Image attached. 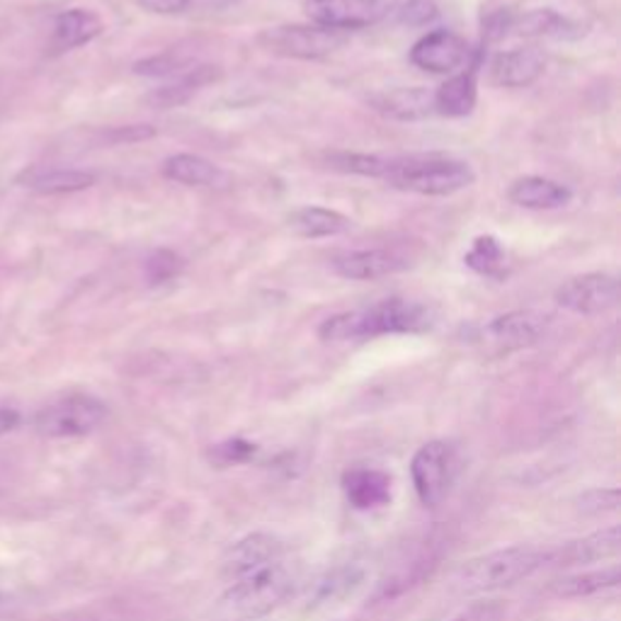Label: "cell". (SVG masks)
I'll list each match as a JSON object with an SVG mask.
<instances>
[{
    "label": "cell",
    "instance_id": "obj_1",
    "mask_svg": "<svg viewBox=\"0 0 621 621\" xmlns=\"http://www.w3.org/2000/svg\"><path fill=\"white\" fill-rule=\"evenodd\" d=\"M224 581L214 621H256L297 593L301 568L277 536L250 534L226 554Z\"/></svg>",
    "mask_w": 621,
    "mask_h": 621
},
{
    "label": "cell",
    "instance_id": "obj_2",
    "mask_svg": "<svg viewBox=\"0 0 621 621\" xmlns=\"http://www.w3.org/2000/svg\"><path fill=\"white\" fill-rule=\"evenodd\" d=\"M430 325H433V313L423 303L392 297L374 307L331 315L321 323L319 335L325 343H347L394 333H423Z\"/></svg>",
    "mask_w": 621,
    "mask_h": 621
},
{
    "label": "cell",
    "instance_id": "obj_3",
    "mask_svg": "<svg viewBox=\"0 0 621 621\" xmlns=\"http://www.w3.org/2000/svg\"><path fill=\"white\" fill-rule=\"evenodd\" d=\"M551 563L554 551L549 549L510 546V549H498L467 561L455 575V587L467 595L496 593L502 591V587H512L520 581H527L536 571H542V568Z\"/></svg>",
    "mask_w": 621,
    "mask_h": 621
},
{
    "label": "cell",
    "instance_id": "obj_4",
    "mask_svg": "<svg viewBox=\"0 0 621 621\" xmlns=\"http://www.w3.org/2000/svg\"><path fill=\"white\" fill-rule=\"evenodd\" d=\"M382 181L396 189H403V192L447 197L471 187L476 175H473L467 161L442 153H430L386 158Z\"/></svg>",
    "mask_w": 621,
    "mask_h": 621
},
{
    "label": "cell",
    "instance_id": "obj_5",
    "mask_svg": "<svg viewBox=\"0 0 621 621\" xmlns=\"http://www.w3.org/2000/svg\"><path fill=\"white\" fill-rule=\"evenodd\" d=\"M108 418V406L88 394L63 396L59 401L41 408L35 420L39 435L51 439L83 437L98 430Z\"/></svg>",
    "mask_w": 621,
    "mask_h": 621
},
{
    "label": "cell",
    "instance_id": "obj_6",
    "mask_svg": "<svg viewBox=\"0 0 621 621\" xmlns=\"http://www.w3.org/2000/svg\"><path fill=\"white\" fill-rule=\"evenodd\" d=\"M410 476L418 498L423 505L435 508L447 498L459 476V451L445 439H433L420 447L410 464Z\"/></svg>",
    "mask_w": 621,
    "mask_h": 621
},
{
    "label": "cell",
    "instance_id": "obj_7",
    "mask_svg": "<svg viewBox=\"0 0 621 621\" xmlns=\"http://www.w3.org/2000/svg\"><path fill=\"white\" fill-rule=\"evenodd\" d=\"M258 45L270 54L315 61L331 57L335 49L343 47L340 32L323 29L319 25H280L262 29Z\"/></svg>",
    "mask_w": 621,
    "mask_h": 621
},
{
    "label": "cell",
    "instance_id": "obj_8",
    "mask_svg": "<svg viewBox=\"0 0 621 621\" xmlns=\"http://www.w3.org/2000/svg\"><path fill=\"white\" fill-rule=\"evenodd\" d=\"M556 303L577 315H599L619 303V280L607 272H587L556 289Z\"/></svg>",
    "mask_w": 621,
    "mask_h": 621
},
{
    "label": "cell",
    "instance_id": "obj_9",
    "mask_svg": "<svg viewBox=\"0 0 621 621\" xmlns=\"http://www.w3.org/2000/svg\"><path fill=\"white\" fill-rule=\"evenodd\" d=\"M307 15L323 29L345 32L376 25L386 8L382 0H307Z\"/></svg>",
    "mask_w": 621,
    "mask_h": 621
},
{
    "label": "cell",
    "instance_id": "obj_10",
    "mask_svg": "<svg viewBox=\"0 0 621 621\" xmlns=\"http://www.w3.org/2000/svg\"><path fill=\"white\" fill-rule=\"evenodd\" d=\"M413 262L398 248H372V250H350L343 252V256L333 258L331 268L335 275H340L345 280H357V282H370V280H382L388 275H396V272L408 270Z\"/></svg>",
    "mask_w": 621,
    "mask_h": 621
},
{
    "label": "cell",
    "instance_id": "obj_11",
    "mask_svg": "<svg viewBox=\"0 0 621 621\" xmlns=\"http://www.w3.org/2000/svg\"><path fill=\"white\" fill-rule=\"evenodd\" d=\"M469 45L449 29H435L420 37L410 49V63L427 73H455L469 59Z\"/></svg>",
    "mask_w": 621,
    "mask_h": 621
},
{
    "label": "cell",
    "instance_id": "obj_12",
    "mask_svg": "<svg viewBox=\"0 0 621 621\" xmlns=\"http://www.w3.org/2000/svg\"><path fill=\"white\" fill-rule=\"evenodd\" d=\"M546 323L549 319L539 311H510L486 325V340L496 345L498 352L522 350L542 338Z\"/></svg>",
    "mask_w": 621,
    "mask_h": 621
},
{
    "label": "cell",
    "instance_id": "obj_13",
    "mask_svg": "<svg viewBox=\"0 0 621 621\" xmlns=\"http://www.w3.org/2000/svg\"><path fill=\"white\" fill-rule=\"evenodd\" d=\"M546 66V57L536 47H520L510 51H500L490 61V78L502 88H527L542 76Z\"/></svg>",
    "mask_w": 621,
    "mask_h": 621
},
{
    "label": "cell",
    "instance_id": "obj_14",
    "mask_svg": "<svg viewBox=\"0 0 621 621\" xmlns=\"http://www.w3.org/2000/svg\"><path fill=\"white\" fill-rule=\"evenodd\" d=\"M95 181H98L95 173L76 171V167L35 165V167H27L25 173L17 175V185H23L29 189V192L45 195V197L80 192V189L92 187Z\"/></svg>",
    "mask_w": 621,
    "mask_h": 621
},
{
    "label": "cell",
    "instance_id": "obj_15",
    "mask_svg": "<svg viewBox=\"0 0 621 621\" xmlns=\"http://www.w3.org/2000/svg\"><path fill=\"white\" fill-rule=\"evenodd\" d=\"M102 20L98 13L86 8H73L61 13L54 23V32H51V51L54 54H66V51L80 49L90 45L92 39L102 35Z\"/></svg>",
    "mask_w": 621,
    "mask_h": 621
},
{
    "label": "cell",
    "instance_id": "obj_16",
    "mask_svg": "<svg viewBox=\"0 0 621 621\" xmlns=\"http://www.w3.org/2000/svg\"><path fill=\"white\" fill-rule=\"evenodd\" d=\"M370 104L388 120L415 122L435 112V92L427 88H396L374 95Z\"/></svg>",
    "mask_w": 621,
    "mask_h": 621
},
{
    "label": "cell",
    "instance_id": "obj_17",
    "mask_svg": "<svg viewBox=\"0 0 621 621\" xmlns=\"http://www.w3.org/2000/svg\"><path fill=\"white\" fill-rule=\"evenodd\" d=\"M508 197L512 204L524 209H561L573 199V189L551 177L524 175L510 185Z\"/></svg>",
    "mask_w": 621,
    "mask_h": 621
},
{
    "label": "cell",
    "instance_id": "obj_18",
    "mask_svg": "<svg viewBox=\"0 0 621 621\" xmlns=\"http://www.w3.org/2000/svg\"><path fill=\"white\" fill-rule=\"evenodd\" d=\"M343 490L355 510H376L392 500V479L376 469H352L343 476Z\"/></svg>",
    "mask_w": 621,
    "mask_h": 621
},
{
    "label": "cell",
    "instance_id": "obj_19",
    "mask_svg": "<svg viewBox=\"0 0 621 621\" xmlns=\"http://www.w3.org/2000/svg\"><path fill=\"white\" fill-rule=\"evenodd\" d=\"M619 551H621V530L607 527L603 532L587 534L583 539L566 544L559 551H554V563L559 566L597 563L605 559H617Z\"/></svg>",
    "mask_w": 621,
    "mask_h": 621
},
{
    "label": "cell",
    "instance_id": "obj_20",
    "mask_svg": "<svg viewBox=\"0 0 621 621\" xmlns=\"http://www.w3.org/2000/svg\"><path fill=\"white\" fill-rule=\"evenodd\" d=\"M219 78V69L216 66H197L189 69L185 73H181L175 80L165 83L163 88H156L149 98V104L158 110H171V108H181L192 95H197L202 88H207L209 83H214Z\"/></svg>",
    "mask_w": 621,
    "mask_h": 621
},
{
    "label": "cell",
    "instance_id": "obj_21",
    "mask_svg": "<svg viewBox=\"0 0 621 621\" xmlns=\"http://www.w3.org/2000/svg\"><path fill=\"white\" fill-rule=\"evenodd\" d=\"M510 29L518 32L520 37H546V39H577L583 37V27L575 25L573 20L563 17L551 8H536L524 13L522 17L512 20Z\"/></svg>",
    "mask_w": 621,
    "mask_h": 621
},
{
    "label": "cell",
    "instance_id": "obj_22",
    "mask_svg": "<svg viewBox=\"0 0 621 621\" xmlns=\"http://www.w3.org/2000/svg\"><path fill=\"white\" fill-rule=\"evenodd\" d=\"M163 175L167 181L187 187H214L226 181V175L219 165L195 153H175L171 158H165Z\"/></svg>",
    "mask_w": 621,
    "mask_h": 621
},
{
    "label": "cell",
    "instance_id": "obj_23",
    "mask_svg": "<svg viewBox=\"0 0 621 621\" xmlns=\"http://www.w3.org/2000/svg\"><path fill=\"white\" fill-rule=\"evenodd\" d=\"M476 71L457 73L435 90V112L445 117H467L476 108Z\"/></svg>",
    "mask_w": 621,
    "mask_h": 621
},
{
    "label": "cell",
    "instance_id": "obj_24",
    "mask_svg": "<svg viewBox=\"0 0 621 621\" xmlns=\"http://www.w3.org/2000/svg\"><path fill=\"white\" fill-rule=\"evenodd\" d=\"M287 221L294 234H299L303 238L340 236L345 234V231L352 228V221L345 214L333 212V209H323V207L297 209V212H294Z\"/></svg>",
    "mask_w": 621,
    "mask_h": 621
},
{
    "label": "cell",
    "instance_id": "obj_25",
    "mask_svg": "<svg viewBox=\"0 0 621 621\" xmlns=\"http://www.w3.org/2000/svg\"><path fill=\"white\" fill-rule=\"evenodd\" d=\"M621 583V568L614 563L603 571H591L581 575L563 577V581L554 583V593L559 597H587L595 593H603L607 587H617Z\"/></svg>",
    "mask_w": 621,
    "mask_h": 621
},
{
    "label": "cell",
    "instance_id": "obj_26",
    "mask_svg": "<svg viewBox=\"0 0 621 621\" xmlns=\"http://www.w3.org/2000/svg\"><path fill=\"white\" fill-rule=\"evenodd\" d=\"M136 5L153 15H216L238 5V0H136Z\"/></svg>",
    "mask_w": 621,
    "mask_h": 621
},
{
    "label": "cell",
    "instance_id": "obj_27",
    "mask_svg": "<svg viewBox=\"0 0 621 621\" xmlns=\"http://www.w3.org/2000/svg\"><path fill=\"white\" fill-rule=\"evenodd\" d=\"M464 262L479 275H498L505 262V248L496 236H479L464 256Z\"/></svg>",
    "mask_w": 621,
    "mask_h": 621
},
{
    "label": "cell",
    "instance_id": "obj_28",
    "mask_svg": "<svg viewBox=\"0 0 621 621\" xmlns=\"http://www.w3.org/2000/svg\"><path fill=\"white\" fill-rule=\"evenodd\" d=\"M328 165L333 167V171L352 173V175H367V177H378V181H382L384 167H386V156L333 153V156H328Z\"/></svg>",
    "mask_w": 621,
    "mask_h": 621
},
{
    "label": "cell",
    "instance_id": "obj_29",
    "mask_svg": "<svg viewBox=\"0 0 621 621\" xmlns=\"http://www.w3.org/2000/svg\"><path fill=\"white\" fill-rule=\"evenodd\" d=\"M183 268V258L175 256L173 250H156L153 256L146 260V282H149L151 287H158V284H165L181 275Z\"/></svg>",
    "mask_w": 621,
    "mask_h": 621
},
{
    "label": "cell",
    "instance_id": "obj_30",
    "mask_svg": "<svg viewBox=\"0 0 621 621\" xmlns=\"http://www.w3.org/2000/svg\"><path fill=\"white\" fill-rule=\"evenodd\" d=\"M187 66H189V59L175 57V51H167V54H161V57L136 61L134 73H139V76H146V78H165V76H175V73L181 76V73L189 71Z\"/></svg>",
    "mask_w": 621,
    "mask_h": 621
},
{
    "label": "cell",
    "instance_id": "obj_31",
    "mask_svg": "<svg viewBox=\"0 0 621 621\" xmlns=\"http://www.w3.org/2000/svg\"><path fill=\"white\" fill-rule=\"evenodd\" d=\"M437 15H439V10L433 0H408V3H403L396 10L398 23L408 25V27L430 25L433 20H437Z\"/></svg>",
    "mask_w": 621,
    "mask_h": 621
},
{
    "label": "cell",
    "instance_id": "obj_32",
    "mask_svg": "<svg viewBox=\"0 0 621 621\" xmlns=\"http://www.w3.org/2000/svg\"><path fill=\"white\" fill-rule=\"evenodd\" d=\"M252 451H256V447L248 445V442L231 439V442H226V445H219L214 449V455H216L219 461H224V464H231V461H234V464H238V461L248 459Z\"/></svg>",
    "mask_w": 621,
    "mask_h": 621
},
{
    "label": "cell",
    "instance_id": "obj_33",
    "mask_svg": "<svg viewBox=\"0 0 621 621\" xmlns=\"http://www.w3.org/2000/svg\"><path fill=\"white\" fill-rule=\"evenodd\" d=\"M20 425V413L15 408H0V435L13 433Z\"/></svg>",
    "mask_w": 621,
    "mask_h": 621
}]
</instances>
